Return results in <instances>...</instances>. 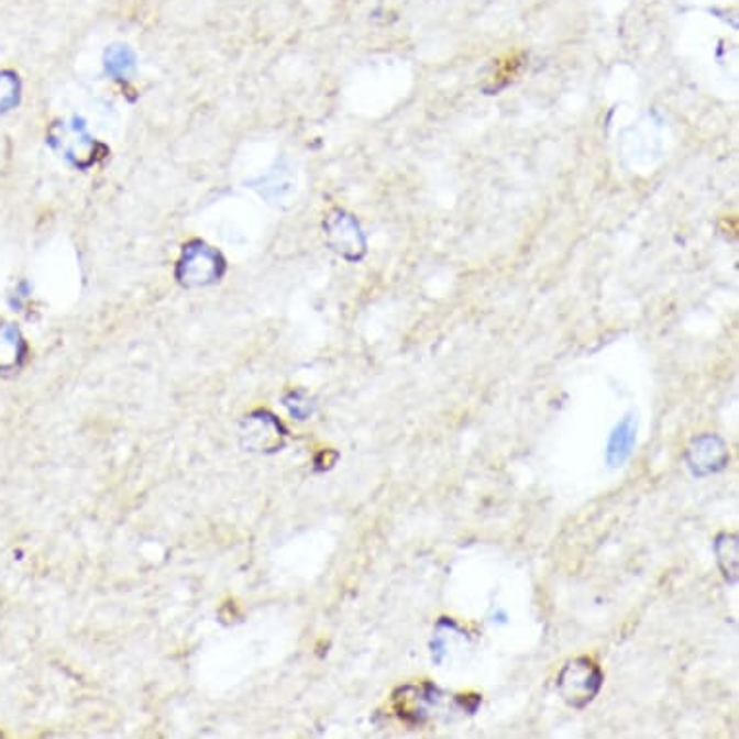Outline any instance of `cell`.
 <instances>
[{
    "instance_id": "cell-3",
    "label": "cell",
    "mask_w": 739,
    "mask_h": 739,
    "mask_svg": "<svg viewBox=\"0 0 739 739\" xmlns=\"http://www.w3.org/2000/svg\"><path fill=\"white\" fill-rule=\"evenodd\" d=\"M48 142L74 167L88 169L99 157L101 145L89 136L80 122H57L48 132Z\"/></svg>"
},
{
    "instance_id": "cell-8",
    "label": "cell",
    "mask_w": 739,
    "mask_h": 739,
    "mask_svg": "<svg viewBox=\"0 0 739 739\" xmlns=\"http://www.w3.org/2000/svg\"><path fill=\"white\" fill-rule=\"evenodd\" d=\"M637 438V422L633 417H626L618 427L614 428L608 442V451H606V459L608 465L621 466L627 459L631 457L633 453V445H636Z\"/></svg>"
},
{
    "instance_id": "cell-11",
    "label": "cell",
    "mask_w": 739,
    "mask_h": 739,
    "mask_svg": "<svg viewBox=\"0 0 739 739\" xmlns=\"http://www.w3.org/2000/svg\"><path fill=\"white\" fill-rule=\"evenodd\" d=\"M716 562L728 583L738 581L739 544L736 534H720L715 542Z\"/></svg>"
},
{
    "instance_id": "cell-4",
    "label": "cell",
    "mask_w": 739,
    "mask_h": 739,
    "mask_svg": "<svg viewBox=\"0 0 739 739\" xmlns=\"http://www.w3.org/2000/svg\"><path fill=\"white\" fill-rule=\"evenodd\" d=\"M242 445L257 453H274L285 443V428L269 412H252L241 427Z\"/></svg>"
},
{
    "instance_id": "cell-5",
    "label": "cell",
    "mask_w": 739,
    "mask_h": 739,
    "mask_svg": "<svg viewBox=\"0 0 739 739\" xmlns=\"http://www.w3.org/2000/svg\"><path fill=\"white\" fill-rule=\"evenodd\" d=\"M323 229H326V241L333 252H338L339 256L346 257V260L362 257L366 249L364 236H362L361 227L349 213L341 209L331 211L323 223Z\"/></svg>"
},
{
    "instance_id": "cell-14",
    "label": "cell",
    "mask_w": 739,
    "mask_h": 739,
    "mask_svg": "<svg viewBox=\"0 0 739 739\" xmlns=\"http://www.w3.org/2000/svg\"><path fill=\"white\" fill-rule=\"evenodd\" d=\"M285 407L293 417L306 420L313 412V402L305 394H290L285 397Z\"/></svg>"
},
{
    "instance_id": "cell-2",
    "label": "cell",
    "mask_w": 739,
    "mask_h": 739,
    "mask_svg": "<svg viewBox=\"0 0 739 739\" xmlns=\"http://www.w3.org/2000/svg\"><path fill=\"white\" fill-rule=\"evenodd\" d=\"M225 262L218 250L200 241L186 244L177 266V279L186 289H200L221 279Z\"/></svg>"
},
{
    "instance_id": "cell-7",
    "label": "cell",
    "mask_w": 739,
    "mask_h": 739,
    "mask_svg": "<svg viewBox=\"0 0 739 739\" xmlns=\"http://www.w3.org/2000/svg\"><path fill=\"white\" fill-rule=\"evenodd\" d=\"M435 701H438V692L432 690L430 685L424 687V690L405 687L395 697V707H397V713H399L401 718L420 723V720L427 718L428 707H432Z\"/></svg>"
},
{
    "instance_id": "cell-9",
    "label": "cell",
    "mask_w": 739,
    "mask_h": 739,
    "mask_svg": "<svg viewBox=\"0 0 739 739\" xmlns=\"http://www.w3.org/2000/svg\"><path fill=\"white\" fill-rule=\"evenodd\" d=\"M254 188L262 194L266 200L282 201L289 198L290 194L295 192L297 188V180L293 177V173L283 165H277L269 170L267 175H262L257 183H254Z\"/></svg>"
},
{
    "instance_id": "cell-12",
    "label": "cell",
    "mask_w": 739,
    "mask_h": 739,
    "mask_svg": "<svg viewBox=\"0 0 739 739\" xmlns=\"http://www.w3.org/2000/svg\"><path fill=\"white\" fill-rule=\"evenodd\" d=\"M136 68L134 53L126 45H113L104 53V70L117 80H129Z\"/></svg>"
},
{
    "instance_id": "cell-13",
    "label": "cell",
    "mask_w": 739,
    "mask_h": 739,
    "mask_svg": "<svg viewBox=\"0 0 739 739\" xmlns=\"http://www.w3.org/2000/svg\"><path fill=\"white\" fill-rule=\"evenodd\" d=\"M18 96H20V84H18L16 76L9 73L0 74V113L12 109L18 103Z\"/></svg>"
},
{
    "instance_id": "cell-10",
    "label": "cell",
    "mask_w": 739,
    "mask_h": 739,
    "mask_svg": "<svg viewBox=\"0 0 739 739\" xmlns=\"http://www.w3.org/2000/svg\"><path fill=\"white\" fill-rule=\"evenodd\" d=\"M25 345L20 331L10 323H0V370H14L24 361Z\"/></svg>"
},
{
    "instance_id": "cell-1",
    "label": "cell",
    "mask_w": 739,
    "mask_h": 739,
    "mask_svg": "<svg viewBox=\"0 0 739 739\" xmlns=\"http://www.w3.org/2000/svg\"><path fill=\"white\" fill-rule=\"evenodd\" d=\"M603 672L595 660L587 657L573 659L563 666L558 677V692L573 708H585L603 687Z\"/></svg>"
},
{
    "instance_id": "cell-6",
    "label": "cell",
    "mask_w": 739,
    "mask_h": 739,
    "mask_svg": "<svg viewBox=\"0 0 739 739\" xmlns=\"http://www.w3.org/2000/svg\"><path fill=\"white\" fill-rule=\"evenodd\" d=\"M685 461L695 476H710L720 473L730 461L728 443L715 434L695 438L685 451Z\"/></svg>"
}]
</instances>
